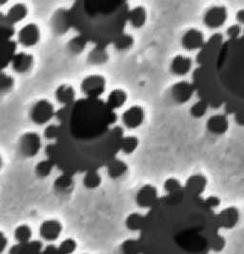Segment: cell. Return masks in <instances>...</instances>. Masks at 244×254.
Returning a JSON list of instances; mask_svg holds the SVG:
<instances>
[{"mask_svg": "<svg viewBox=\"0 0 244 254\" xmlns=\"http://www.w3.org/2000/svg\"><path fill=\"white\" fill-rule=\"evenodd\" d=\"M140 145V139L136 135H127L123 136L120 144V151H122L124 154L130 155L134 153L138 150Z\"/></svg>", "mask_w": 244, "mask_h": 254, "instance_id": "30", "label": "cell"}, {"mask_svg": "<svg viewBox=\"0 0 244 254\" xmlns=\"http://www.w3.org/2000/svg\"><path fill=\"white\" fill-rule=\"evenodd\" d=\"M40 39V27L34 22L24 25L17 33V41L24 48H33L36 46L39 43Z\"/></svg>", "mask_w": 244, "mask_h": 254, "instance_id": "9", "label": "cell"}, {"mask_svg": "<svg viewBox=\"0 0 244 254\" xmlns=\"http://www.w3.org/2000/svg\"><path fill=\"white\" fill-rule=\"evenodd\" d=\"M193 85L199 100L211 109H223L233 116L244 109V35L225 39L215 33L196 58Z\"/></svg>", "mask_w": 244, "mask_h": 254, "instance_id": "3", "label": "cell"}, {"mask_svg": "<svg viewBox=\"0 0 244 254\" xmlns=\"http://www.w3.org/2000/svg\"><path fill=\"white\" fill-rule=\"evenodd\" d=\"M82 184L87 190H96L102 184V177L98 171H90L84 174Z\"/></svg>", "mask_w": 244, "mask_h": 254, "instance_id": "28", "label": "cell"}, {"mask_svg": "<svg viewBox=\"0 0 244 254\" xmlns=\"http://www.w3.org/2000/svg\"><path fill=\"white\" fill-rule=\"evenodd\" d=\"M182 189H183V185L175 177H169L163 183V190L165 191V194L174 193Z\"/></svg>", "mask_w": 244, "mask_h": 254, "instance_id": "39", "label": "cell"}, {"mask_svg": "<svg viewBox=\"0 0 244 254\" xmlns=\"http://www.w3.org/2000/svg\"><path fill=\"white\" fill-rule=\"evenodd\" d=\"M159 198L160 194L158 189L151 184H146L139 189L136 193L135 201L139 208L149 209L155 205Z\"/></svg>", "mask_w": 244, "mask_h": 254, "instance_id": "11", "label": "cell"}, {"mask_svg": "<svg viewBox=\"0 0 244 254\" xmlns=\"http://www.w3.org/2000/svg\"><path fill=\"white\" fill-rule=\"evenodd\" d=\"M236 18H237V21L238 24H240L241 26H244V9H241L239 10L237 14H236Z\"/></svg>", "mask_w": 244, "mask_h": 254, "instance_id": "46", "label": "cell"}, {"mask_svg": "<svg viewBox=\"0 0 244 254\" xmlns=\"http://www.w3.org/2000/svg\"><path fill=\"white\" fill-rule=\"evenodd\" d=\"M29 8L25 3H15L10 7L5 19L10 25L20 23L28 16Z\"/></svg>", "mask_w": 244, "mask_h": 254, "instance_id": "22", "label": "cell"}, {"mask_svg": "<svg viewBox=\"0 0 244 254\" xmlns=\"http://www.w3.org/2000/svg\"><path fill=\"white\" fill-rule=\"evenodd\" d=\"M108 52L103 47L94 46L88 55V61L93 65H102L108 61Z\"/></svg>", "mask_w": 244, "mask_h": 254, "instance_id": "29", "label": "cell"}, {"mask_svg": "<svg viewBox=\"0 0 244 254\" xmlns=\"http://www.w3.org/2000/svg\"><path fill=\"white\" fill-rule=\"evenodd\" d=\"M106 79L101 74H90L81 84V90L86 98H100L106 91Z\"/></svg>", "mask_w": 244, "mask_h": 254, "instance_id": "7", "label": "cell"}, {"mask_svg": "<svg viewBox=\"0 0 244 254\" xmlns=\"http://www.w3.org/2000/svg\"><path fill=\"white\" fill-rule=\"evenodd\" d=\"M218 223L221 230L230 231L235 229L241 220V212L236 207H227L217 213Z\"/></svg>", "mask_w": 244, "mask_h": 254, "instance_id": "16", "label": "cell"}, {"mask_svg": "<svg viewBox=\"0 0 244 254\" xmlns=\"http://www.w3.org/2000/svg\"><path fill=\"white\" fill-rule=\"evenodd\" d=\"M120 254H140V246L138 239L128 238L120 245Z\"/></svg>", "mask_w": 244, "mask_h": 254, "instance_id": "36", "label": "cell"}, {"mask_svg": "<svg viewBox=\"0 0 244 254\" xmlns=\"http://www.w3.org/2000/svg\"><path fill=\"white\" fill-rule=\"evenodd\" d=\"M208 110H209L208 105L206 104L205 102H203L202 100H198L196 103H194L191 106L190 115L196 119H200L206 116Z\"/></svg>", "mask_w": 244, "mask_h": 254, "instance_id": "37", "label": "cell"}, {"mask_svg": "<svg viewBox=\"0 0 244 254\" xmlns=\"http://www.w3.org/2000/svg\"><path fill=\"white\" fill-rule=\"evenodd\" d=\"M33 234V230L29 225L20 224L13 231V238L18 245L22 246L32 242Z\"/></svg>", "mask_w": 244, "mask_h": 254, "instance_id": "27", "label": "cell"}, {"mask_svg": "<svg viewBox=\"0 0 244 254\" xmlns=\"http://www.w3.org/2000/svg\"><path fill=\"white\" fill-rule=\"evenodd\" d=\"M217 212L184 188L160 196L143 216L140 254H210L220 234Z\"/></svg>", "mask_w": 244, "mask_h": 254, "instance_id": "2", "label": "cell"}, {"mask_svg": "<svg viewBox=\"0 0 244 254\" xmlns=\"http://www.w3.org/2000/svg\"><path fill=\"white\" fill-rule=\"evenodd\" d=\"M234 121L235 123L240 126V127H244V109H241L238 112H236L234 115Z\"/></svg>", "mask_w": 244, "mask_h": 254, "instance_id": "44", "label": "cell"}, {"mask_svg": "<svg viewBox=\"0 0 244 254\" xmlns=\"http://www.w3.org/2000/svg\"><path fill=\"white\" fill-rule=\"evenodd\" d=\"M55 163L50 159H44L36 163L35 167V174L38 178L44 179L49 177L55 167Z\"/></svg>", "mask_w": 244, "mask_h": 254, "instance_id": "31", "label": "cell"}, {"mask_svg": "<svg viewBox=\"0 0 244 254\" xmlns=\"http://www.w3.org/2000/svg\"><path fill=\"white\" fill-rule=\"evenodd\" d=\"M59 134L45 148L47 158L74 174L98 171L116 158L124 130L101 98H82L57 114Z\"/></svg>", "mask_w": 244, "mask_h": 254, "instance_id": "1", "label": "cell"}, {"mask_svg": "<svg viewBox=\"0 0 244 254\" xmlns=\"http://www.w3.org/2000/svg\"><path fill=\"white\" fill-rule=\"evenodd\" d=\"M75 186V178L73 174L63 173L54 181V189L60 194H67L73 190Z\"/></svg>", "mask_w": 244, "mask_h": 254, "instance_id": "25", "label": "cell"}, {"mask_svg": "<svg viewBox=\"0 0 244 254\" xmlns=\"http://www.w3.org/2000/svg\"><path fill=\"white\" fill-rule=\"evenodd\" d=\"M208 185V179L204 174H195L190 175L185 181L183 188L189 192L201 196Z\"/></svg>", "mask_w": 244, "mask_h": 254, "instance_id": "19", "label": "cell"}, {"mask_svg": "<svg viewBox=\"0 0 244 254\" xmlns=\"http://www.w3.org/2000/svg\"><path fill=\"white\" fill-rule=\"evenodd\" d=\"M11 68L17 74H27L35 67V58L27 52L15 53L11 59Z\"/></svg>", "mask_w": 244, "mask_h": 254, "instance_id": "13", "label": "cell"}, {"mask_svg": "<svg viewBox=\"0 0 244 254\" xmlns=\"http://www.w3.org/2000/svg\"><path fill=\"white\" fill-rule=\"evenodd\" d=\"M134 45H135L134 36L130 34H127V33H123L114 42L115 49L117 52H120V53L127 52L130 49H132Z\"/></svg>", "mask_w": 244, "mask_h": 254, "instance_id": "32", "label": "cell"}, {"mask_svg": "<svg viewBox=\"0 0 244 254\" xmlns=\"http://www.w3.org/2000/svg\"><path fill=\"white\" fill-rule=\"evenodd\" d=\"M77 93L70 84H60L55 91V99L58 104L68 107L76 101Z\"/></svg>", "mask_w": 244, "mask_h": 254, "instance_id": "21", "label": "cell"}, {"mask_svg": "<svg viewBox=\"0 0 244 254\" xmlns=\"http://www.w3.org/2000/svg\"><path fill=\"white\" fill-rule=\"evenodd\" d=\"M72 26L70 10L60 8L53 13L51 28L55 34L58 35H65Z\"/></svg>", "mask_w": 244, "mask_h": 254, "instance_id": "12", "label": "cell"}, {"mask_svg": "<svg viewBox=\"0 0 244 254\" xmlns=\"http://www.w3.org/2000/svg\"><path fill=\"white\" fill-rule=\"evenodd\" d=\"M121 120L125 127L131 129L138 128L145 120V111L139 105L131 106L123 113Z\"/></svg>", "mask_w": 244, "mask_h": 254, "instance_id": "17", "label": "cell"}, {"mask_svg": "<svg viewBox=\"0 0 244 254\" xmlns=\"http://www.w3.org/2000/svg\"><path fill=\"white\" fill-rule=\"evenodd\" d=\"M204 202L211 209H213L215 211L217 208H220V206L221 205V198L217 195H209V196L204 198Z\"/></svg>", "mask_w": 244, "mask_h": 254, "instance_id": "43", "label": "cell"}, {"mask_svg": "<svg viewBox=\"0 0 244 254\" xmlns=\"http://www.w3.org/2000/svg\"><path fill=\"white\" fill-rule=\"evenodd\" d=\"M243 35V27L240 24H233L230 27H228L226 31V35L228 39H237Z\"/></svg>", "mask_w": 244, "mask_h": 254, "instance_id": "42", "label": "cell"}, {"mask_svg": "<svg viewBox=\"0 0 244 254\" xmlns=\"http://www.w3.org/2000/svg\"><path fill=\"white\" fill-rule=\"evenodd\" d=\"M129 10L127 1H81L70 10L72 25L88 42L107 48L124 33Z\"/></svg>", "mask_w": 244, "mask_h": 254, "instance_id": "4", "label": "cell"}, {"mask_svg": "<svg viewBox=\"0 0 244 254\" xmlns=\"http://www.w3.org/2000/svg\"><path fill=\"white\" fill-rule=\"evenodd\" d=\"M144 214L140 212H132L126 217L124 225L125 228L131 232H139L142 225Z\"/></svg>", "mask_w": 244, "mask_h": 254, "instance_id": "33", "label": "cell"}, {"mask_svg": "<svg viewBox=\"0 0 244 254\" xmlns=\"http://www.w3.org/2000/svg\"><path fill=\"white\" fill-rule=\"evenodd\" d=\"M14 84V78L11 74L0 70V94H6L12 92Z\"/></svg>", "mask_w": 244, "mask_h": 254, "instance_id": "35", "label": "cell"}, {"mask_svg": "<svg viewBox=\"0 0 244 254\" xmlns=\"http://www.w3.org/2000/svg\"><path fill=\"white\" fill-rule=\"evenodd\" d=\"M147 10L144 6H136L129 10L128 23L135 28L140 29L147 22Z\"/></svg>", "mask_w": 244, "mask_h": 254, "instance_id": "24", "label": "cell"}, {"mask_svg": "<svg viewBox=\"0 0 244 254\" xmlns=\"http://www.w3.org/2000/svg\"><path fill=\"white\" fill-rule=\"evenodd\" d=\"M2 166H3V159H2V156L0 155V171L2 169Z\"/></svg>", "mask_w": 244, "mask_h": 254, "instance_id": "47", "label": "cell"}, {"mask_svg": "<svg viewBox=\"0 0 244 254\" xmlns=\"http://www.w3.org/2000/svg\"><path fill=\"white\" fill-rule=\"evenodd\" d=\"M88 41L81 35L73 37L67 44L68 51L73 55H81L86 49Z\"/></svg>", "mask_w": 244, "mask_h": 254, "instance_id": "34", "label": "cell"}, {"mask_svg": "<svg viewBox=\"0 0 244 254\" xmlns=\"http://www.w3.org/2000/svg\"></svg>", "mask_w": 244, "mask_h": 254, "instance_id": "49", "label": "cell"}, {"mask_svg": "<svg viewBox=\"0 0 244 254\" xmlns=\"http://www.w3.org/2000/svg\"><path fill=\"white\" fill-rule=\"evenodd\" d=\"M195 93V88L192 82L181 80L174 83L172 86L170 95L175 104L183 105L191 100Z\"/></svg>", "mask_w": 244, "mask_h": 254, "instance_id": "10", "label": "cell"}, {"mask_svg": "<svg viewBox=\"0 0 244 254\" xmlns=\"http://www.w3.org/2000/svg\"><path fill=\"white\" fill-rule=\"evenodd\" d=\"M42 149V138L35 131H26L17 142L18 153L24 158H34Z\"/></svg>", "mask_w": 244, "mask_h": 254, "instance_id": "6", "label": "cell"}, {"mask_svg": "<svg viewBox=\"0 0 244 254\" xmlns=\"http://www.w3.org/2000/svg\"><path fill=\"white\" fill-rule=\"evenodd\" d=\"M243 32H244V28L243 29Z\"/></svg>", "mask_w": 244, "mask_h": 254, "instance_id": "48", "label": "cell"}, {"mask_svg": "<svg viewBox=\"0 0 244 254\" xmlns=\"http://www.w3.org/2000/svg\"><path fill=\"white\" fill-rule=\"evenodd\" d=\"M227 246V240L226 238L222 235V234H219L212 242V246H211V253H215V254H221L222 253L225 248Z\"/></svg>", "mask_w": 244, "mask_h": 254, "instance_id": "40", "label": "cell"}, {"mask_svg": "<svg viewBox=\"0 0 244 254\" xmlns=\"http://www.w3.org/2000/svg\"><path fill=\"white\" fill-rule=\"evenodd\" d=\"M192 68H193V60L189 57L183 56V55L175 56L172 59L171 65H170L171 72L175 76H179V77H182L188 74L191 71Z\"/></svg>", "mask_w": 244, "mask_h": 254, "instance_id": "20", "label": "cell"}, {"mask_svg": "<svg viewBox=\"0 0 244 254\" xmlns=\"http://www.w3.org/2000/svg\"><path fill=\"white\" fill-rule=\"evenodd\" d=\"M43 134H44V138L48 141H51V143L55 142L59 134V125L58 124H49L45 127Z\"/></svg>", "mask_w": 244, "mask_h": 254, "instance_id": "41", "label": "cell"}, {"mask_svg": "<svg viewBox=\"0 0 244 254\" xmlns=\"http://www.w3.org/2000/svg\"><path fill=\"white\" fill-rule=\"evenodd\" d=\"M230 127L228 116L224 114H218L210 116L206 122V128L210 133L214 135H223Z\"/></svg>", "mask_w": 244, "mask_h": 254, "instance_id": "18", "label": "cell"}, {"mask_svg": "<svg viewBox=\"0 0 244 254\" xmlns=\"http://www.w3.org/2000/svg\"><path fill=\"white\" fill-rule=\"evenodd\" d=\"M105 168L107 175L113 180H118L128 174L129 167L127 163L117 157L108 163Z\"/></svg>", "mask_w": 244, "mask_h": 254, "instance_id": "23", "label": "cell"}, {"mask_svg": "<svg viewBox=\"0 0 244 254\" xmlns=\"http://www.w3.org/2000/svg\"><path fill=\"white\" fill-rule=\"evenodd\" d=\"M204 34L196 28H191L181 36L180 44L182 48L189 52L199 51L205 43Z\"/></svg>", "mask_w": 244, "mask_h": 254, "instance_id": "14", "label": "cell"}, {"mask_svg": "<svg viewBox=\"0 0 244 254\" xmlns=\"http://www.w3.org/2000/svg\"><path fill=\"white\" fill-rule=\"evenodd\" d=\"M128 95L127 93L122 89H115L109 93L106 103L114 111L122 108L127 102Z\"/></svg>", "mask_w": 244, "mask_h": 254, "instance_id": "26", "label": "cell"}, {"mask_svg": "<svg viewBox=\"0 0 244 254\" xmlns=\"http://www.w3.org/2000/svg\"><path fill=\"white\" fill-rule=\"evenodd\" d=\"M63 231V226L58 219L44 220L39 227V235L45 242H56Z\"/></svg>", "mask_w": 244, "mask_h": 254, "instance_id": "15", "label": "cell"}, {"mask_svg": "<svg viewBox=\"0 0 244 254\" xmlns=\"http://www.w3.org/2000/svg\"><path fill=\"white\" fill-rule=\"evenodd\" d=\"M228 18L227 8L223 5H214L203 15V23L212 30H217L222 27Z\"/></svg>", "mask_w": 244, "mask_h": 254, "instance_id": "8", "label": "cell"}, {"mask_svg": "<svg viewBox=\"0 0 244 254\" xmlns=\"http://www.w3.org/2000/svg\"><path fill=\"white\" fill-rule=\"evenodd\" d=\"M56 116L57 112L55 106L48 99L37 100L35 104L32 106L29 113L31 121L37 126H43L49 124Z\"/></svg>", "mask_w": 244, "mask_h": 254, "instance_id": "5", "label": "cell"}, {"mask_svg": "<svg viewBox=\"0 0 244 254\" xmlns=\"http://www.w3.org/2000/svg\"><path fill=\"white\" fill-rule=\"evenodd\" d=\"M9 246V239L3 231H0V254H3Z\"/></svg>", "mask_w": 244, "mask_h": 254, "instance_id": "45", "label": "cell"}, {"mask_svg": "<svg viewBox=\"0 0 244 254\" xmlns=\"http://www.w3.org/2000/svg\"><path fill=\"white\" fill-rule=\"evenodd\" d=\"M57 249L60 254H74L78 250V242L74 238L69 237L61 241Z\"/></svg>", "mask_w": 244, "mask_h": 254, "instance_id": "38", "label": "cell"}]
</instances>
